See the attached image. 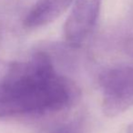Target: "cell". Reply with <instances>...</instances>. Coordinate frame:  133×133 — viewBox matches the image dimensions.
<instances>
[{"mask_svg":"<svg viewBox=\"0 0 133 133\" xmlns=\"http://www.w3.org/2000/svg\"><path fill=\"white\" fill-rule=\"evenodd\" d=\"M101 0H75L64 26L65 38L72 46H78L96 25Z\"/></svg>","mask_w":133,"mask_h":133,"instance_id":"3957f363","label":"cell"},{"mask_svg":"<svg viewBox=\"0 0 133 133\" xmlns=\"http://www.w3.org/2000/svg\"><path fill=\"white\" fill-rule=\"evenodd\" d=\"M52 133H79V126L76 122L61 126Z\"/></svg>","mask_w":133,"mask_h":133,"instance_id":"5b68a950","label":"cell"},{"mask_svg":"<svg viewBox=\"0 0 133 133\" xmlns=\"http://www.w3.org/2000/svg\"><path fill=\"white\" fill-rule=\"evenodd\" d=\"M127 133H133V123L128 127L127 129Z\"/></svg>","mask_w":133,"mask_h":133,"instance_id":"8992f818","label":"cell"},{"mask_svg":"<svg viewBox=\"0 0 133 133\" xmlns=\"http://www.w3.org/2000/svg\"><path fill=\"white\" fill-rule=\"evenodd\" d=\"M73 1L74 0H37L25 17V26L37 28L52 23L66 12Z\"/></svg>","mask_w":133,"mask_h":133,"instance_id":"277c9868","label":"cell"},{"mask_svg":"<svg viewBox=\"0 0 133 133\" xmlns=\"http://www.w3.org/2000/svg\"><path fill=\"white\" fill-rule=\"evenodd\" d=\"M75 93L74 86L56 73L49 56L37 52L12 65L0 81V118L61 110Z\"/></svg>","mask_w":133,"mask_h":133,"instance_id":"6da1fadb","label":"cell"},{"mask_svg":"<svg viewBox=\"0 0 133 133\" xmlns=\"http://www.w3.org/2000/svg\"><path fill=\"white\" fill-rule=\"evenodd\" d=\"M102 111L113 118L133 106V68L118 66L105 70L99 77Z\"/></svg>","mask_w":133,"mask_h":133,"instance_id":"7a4b0ae2","label":"cell"}]
</instances>
